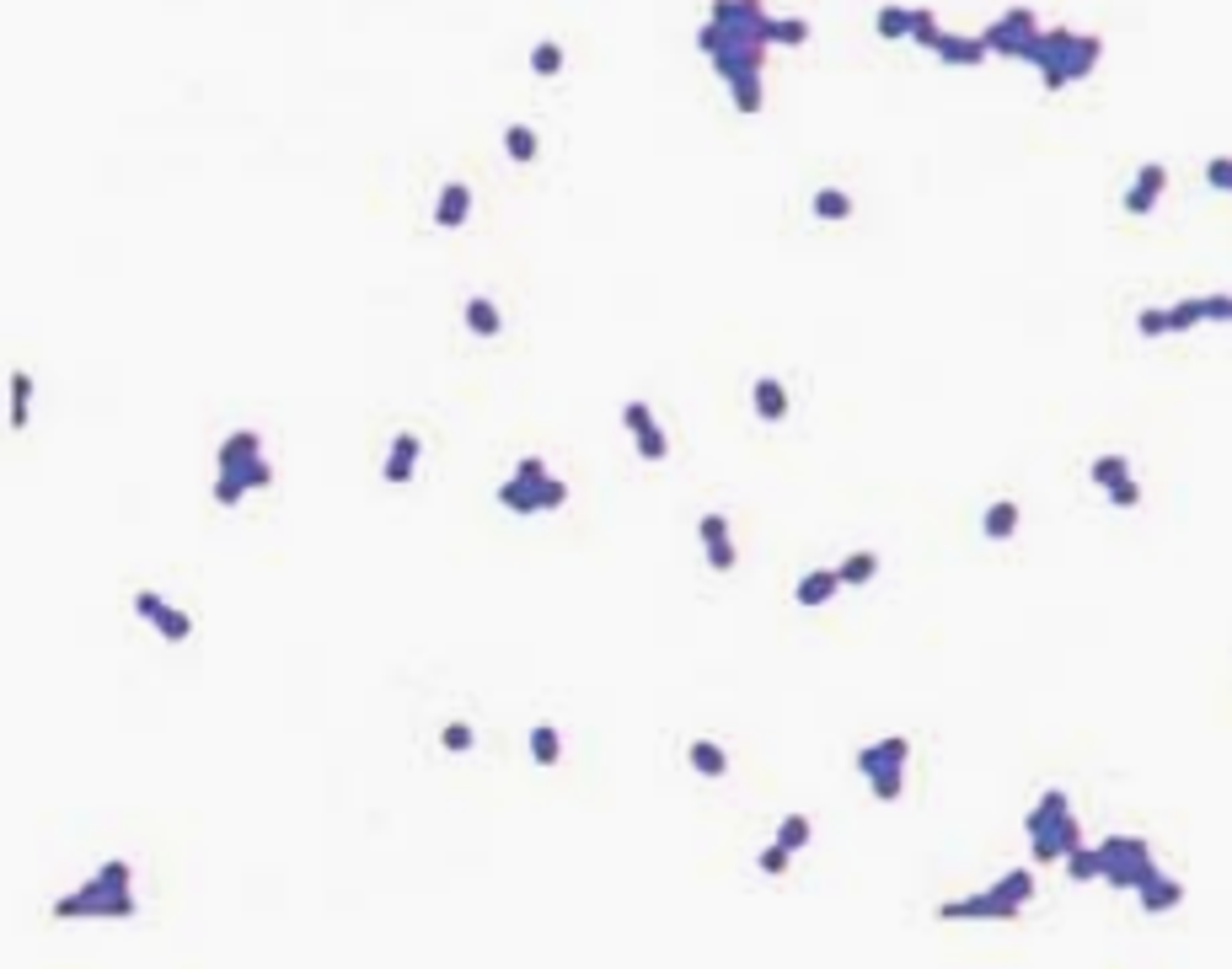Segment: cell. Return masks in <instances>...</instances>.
Masks as SVG:
<instances>
[{
	"label": "cell",
	"mask_w": 1232,
	"mask_h": 969,
	"mask_svg": "<svg viewBox=\"0 0 1232 969\" xmlns=\"http://www.w3.org/2000/svg\"><path fill=\"white\" fill-rule=\"evenodd\" d=\"M810 209H815L820 220H846V215H852V198H846L841 188H820L810 198Z\"/></svg>",
	"instance_id": "obj_25"
},
{
	"label": "cell",
	"mask_w": 1232,
	"mask_h": 969,
	"mask_svg": "<svg viewBox=\"0 0 1232 969\" xmlns=\"http://www.w3.org/2000/svg\"><path fill=\"white\" fill-rule=\"evenodd\" d=\"M868 793H873V804H895L900 793H906V772H879V777H868Z\"/></svg>",
	"instance_id": "obj_30"
},
{
	"label": "cell",
	"mask_w": 1232,
	"mask_h": 969,
	"mask_svg": "<svg viewBox=\"0 0 1232 969\" xmlns=\"http://www.w3.org/2000/svg\"><path fill=\"white\" fill-rule=\"evenodd\" d=\"M873 28H879V38H911V11L906 6H884L879 17H873Z\"/></svg>",
	"instance_id": "obj_29"
},
{
	"label": "cell",
	"mask_w": 1232,
	"mask_h": 969,
	"mask_svg": "<svg viewBox=\"0 0 1232 969\" xmlns=\"http://www.w3.org/2000/svg\"><path fill=\"white\" fill-rule=\"evenodd\" d=\"M756 862H761V873H772V879H783V873H788V862H793V852H788L783 841H772V846H761V857H756Z\"/></svg>",
	"instance_id": "obj_33"
},
{
	"label": "cell",
	"mask_w": 1232,
	"mask_h": 969,
	"mask_svg": "<svg viewBox=\"0 0 1232 969\" xmlns=\"http://www.w3.org/2000/svg\"><path fill=\"white\" fill-rule=\"evenodd\" d=\"M440 745H445V750H472V745H477L472 723H445V728H440Z\"/></svg>",
	"instance_id": "obj_40"
},
{
	"label": "cell",
	"mask_w": 1232,
	"mask_h": 969,
	"mask_svg": "<svg viewBox=\"0 0 1232 969\" xmlns=\"http://www.w3.org/2000/svg\"><path fill=\"white\" fill-rule=\"evenodd\" d=\"M697 536H702V547H713V541L728 536V520H724V514H702V520H697Z\"/></svg>",
	"instance_id": "obj_43"
},
{
	"label": "cell",
	"mask_w": 1232,
	"mask_h": 969,
	"mask_svg": "<svg viewBox=\"0 0 1232 969\" xmlns=\"http://www.w3.org/2000/svg\"><path fill=\"white\" fill-rule=\"evenodd\" d=\"M734 563H739V552H734V541H728V536H724V541H713V547H708V568H719V574H728V568H734Z\"/></svg>",
	"instance_id": "obj_42"
},
{
	"label": "cell",
	"mask_w": 1232,
	"mask_h": 969,
	"mask_svg": "<svg viewBox=\"0 0 1232 969\" xmlns=\"http://www.w3.org/2000/svg\"><path fill=\"white\" fill-rule=\"evenodd\" d=\"M504 151L514 156V162H531V156H536V135L525 124H514V129H504Z\"/></svg>",
	"instance_id": "obj_31"
},
{
	"label": "cell",
	"mask_w": 1232,
	"mask_h": 969,
	"mask_svg": "<svg viewBox=\"0 0 1232 969\" xmlns=\"http://www.w3.org/2000/svg\"><path fill=\"white\" fill-rule=\"evenodd\" d=\"M558 755H563V734L552 723H536L531 728V761L547 772V766H558Z\"/></svg>",
	"instance_id": "obj_17"
},
{
	"label": "cell",
	"mask_w": 1232,
	"mask_h": 969,
	"mask_svg": "<svg viewBox=\"0 0 1232 969\" xmlns=\"http://www.w3.org/2000/svg\"><path fill=\"white\" fill-rule=\"evenodd\" d=\"M392 456H407V461H418V456H423V440H418V434H407V429H402V434H396V440H392Z\"/></svg>",
	"instance_id": "obj_47"
},
{
	"label": "cell",
	"mask_w": 1232,
	"mask_h": 969,
	"mask_svg": "<svg viewBox=\"0 0 1232 969\" xmlns=\"http://www.w3.org/2000/svg\"><path fill=\"white\" fill-rule=\"evenodd\" d=\"M1013 900H1002L997 889H980V895H964V900H944L938 906V921H1018Z\"/></svg>",
	"instance_id": "obj_3"
},
{
	"label": "cell",
	"mask_w": 1232,
	"mask_h": 969,
	"mask_svg": "<svg viewBox=\"0 0 1232 969\" xmlns=\"http://www.w3.org/2000/svg\"><path fill=\"white\" fill-rule=\"evenodd\" d=\"M499 503H504L509 514H541V498H536V487H525L520 477H509V483H499Z\"/></svg>",
	"instance_id": "obj_18"
},
{
	"label": "cell",
	"mask_w": 1232,
	"mask_h": 969,
	"mask_svg": "<svg viewBox=\"0 0 1232 969\" xmlns=\"http://www.w3.org/2000/svg\"><path fill=\"white\" fill-rule=\"evenodd\" d=\"M236 472L247 477V487H269V483H274V467H269L263 456H258V461H247V467H236Z\"/></svg>",
	"instance_id": "obj_44"
},
{
	"label": "cell",
	"mask_w": 1232,
	"mask_h": 969,
	"mask_svg": "<svg viewBox=\"0 0 1232 969\" xmlns=\"http://www.w3.org/2000/svg\"><path fill=\"white\" fill-rule=\"evenodd\" d=\"M686 761H692V772H697V777H724V772H728V755H724L719 739H692Z\"/></svg>",
	"instance_id": "obj_13"
},
{
	"label": "cell",
	"mask_w": 1232,
	"mask_h": 969,
	"mask_svg": "<svg viewBox=\"0 0 1232 969\" xmlns=\"http://www.w3.org/2000/svg\"><path fill=\"white\" fill-rule=\"evenodd\" d=\"M413 472H418V461H407V456H387V467H381V477H387L392 487L413 483Z\"/></svg>",
	"instance_id": "obj_38"
},
{
	"label": "cell",
	"mask_w": 1232,
	"mask_h": 969,
	"mask_svg": "<svg viewBox=\"0 0 1232 969\" xmlns=\"http://www.w3.org/2000/svg\"><path fill=\"white\" fill-rule=\"evenodd\" d=\"M467 327H472L477 338H499V333H504V316H499V305L488 300V295H472L467 300Z\"/></svg>",
	"instance_id": "obj_15"
},
{
	"label": "cell",
	"mask_w": 1232,
	"mask_h": 969,
	"mask_svg": "<svg viewBox=\"0 0 1232 969\" xmlns=\"http://www.w3.org/2000/svg\"><path fill=\"white\" fill-rule=\"evenodd\" d=\"M531 70H536V75H558V70H563V49H558V44H536V49H531Z\"/></svg>",
	"instance_id": "obj_34"
},
{
	"label": "cell",
	"mask_w": 1232,
	"mask_h": 969,
	"mask_svg": "<svg viewBox=\"0 0 1232 969\" xmlns=\"http://www.w3.org/2000/svg\"><path fill=\"white\" fill-rule=\"evenodd\" d=\"M837 574H841L846 590H857V584H868L873 574H879V552H852L846 563H837Z\"/></svg>",
	"instance_id": "obj_22"
},
{
	"label": "cell",
	"mask_w": 1232,
	"mask_h": 969,
	"mask_svg": "<svg viewBox=\"0 0 1232 969\" xmlns=\"http://www.w3.org/2000/svg\"><path fill=\"white\" fill-rule=\"evenodd\" d=\"M258 456H263V440H258V434H253V429H236V434H231V440H225V445H220V456H215V467H220V472H225V467H247V461H258Z\"/></svg>",
	"instance_id": "obj_11"
},
{
	"label": "cell",
	"mask_w": 1232,
	"mask_h": 969,
	"mask_svg": "<svg viewBox=\"0 0 1232 969\" xmlns=\"http://www.w3.org/2000/svg\"><path fill=\"white\" fill-rule=\"evenodd\" d=\"M750 402H756V413L766 418V423H783L788 418V386L777 376H761L756 386H750Z\"/></svg>",
	"instance_id": "obj_8"
},
{
	"label": "cell",
	"mask_w": 1232,
	"mask_h": 969,
	"mask_svg": "<svg viewBox=\"0 0 1232 969\" xmlns=\"http://www.w3.org/2000/svg\"><path fill=\"white\" fill-rule=\"evenodd\" d=\"M75 915H102V921H124L135 915V895L129 884H113L108 873H91L81 889H70L64 900H55V921H75Z\"/></svg>",
	"instance_id": "obj_1"
},
{
	"label": "cell",
	"mask_w": 1232,
	"mask_h": 969,
	"mask_svg": "<svg viewBox=\"0 0 1232 969\" xmlns=\"http://www.w3.org/2000/svg\"><path fill=\"white\" fill-rule=\"evenodd\" d=\"M467 209H472V193H467V182H445V188H440V204H434V225H445V231H456V225L467 220Z\"/></svg>",
	"instance_id": "obj_9"
},
{
	"label": "cell",
	"mask_w": 1232,
	"mask_h": 969,
	"mask_svg": "<svg viewBox=\"0 0 1232 969\" xmlns=\"http://www.w3.org/2000/svg\"><path fill=\"white\" fill-rule=\"evenodd\" d=\"M1062 814H1071L1066 793H1062V788H1045V793H1040V804H1035V808H1029V814H1024V830L1035 835V830H1045V825H1056V819H1062Z\"/></svg>",
	"instance_id": "obj_12"
},
{
	"label": "cell",
	"mask_w": 1232,
	"mask_h": 969,
	"mask_svg": "<svg viewBox=\"0 0 1232 969\" xmlns=\"http://www.w3.org/2000/svg\"><path fill=\"white\" fill-rule=\"evenodd\" d=\"M1200 322H1211V311H1205V295H1195V300H1174V305H1169V333H1189V327H1200Z\"/></svg>",
	"instance_id": "obj_20"
},
{
	"label": "cell",
	"mask_w": 1232,
	"mask_h": 969,
	"mask_svg": "<svg viewBox=\"0 0 1232 969\" xmlns=\"http://www.w3.org/2000/svg\"><path fill=\"white\" fill-rule=\"evenodd\" d=\"M1109 503H1115V509H1136V503H1142V483H1136V477L1115 483V487H1109Z\"/></svg>",
	"instance_id": "obj_41"
},
{
	"label": "cell",
	"mask_w": 1232,
	"mask_h": 969,
	"mask_svg": "<svg viewBox=\"0 0 1232 969\" xmlns=\"http://www.w3.org/2000/svg\"><path fill=\"white\" fill-rule=\"evenodd\" d=\"M563 503H568V483L547 477V483H541V509H563Z\"/></svg>",
	"instance_id": "obj_45"
},
{
	"label": "cell",
	"mask_w": 1232,
	"mask_h": 969,
	"mask_svg": "<svg viewBox=\"0 0 1232 969\" xmlns=\"http://www.w3.org/2000/svg\"><path fill=\"white\" fill-rule=\"evenodd\" d=\"M933 54L944 59V64H980V59L991 54V49L980 44V38H959V33H944V38H938V49H933Z\"/></svg>",
	"instance_id": "obj_10"
},
{
	"label": "cell",
	"mask_w": 1232,
	"mask_h": 969,
	"mask_svg": "<svg viewBox=\"0 0 1232 969\" xmlns=\"http://www.w3.org/2000/svg\"><path fill=\"white\" fill-rule=\"evenodd\" d=\"M810 835H815V825L804 814H783V819H777V841H783L788 852H804V846H810Z\"/></svg>",
	"instance_id": "obj_24"
},
{
	"label": "cell",
	"mask_w": 1232,
	"mask_h": 969,
	"mask_svg": "<svg viewBox=\"0 0 1232 969\" xmlns=\"http://www.w3.org/2000/svg\"><path fill=\"white\" fill-rule=\"evenodd\" d=\"M621 423H627L632 440H638V434H648V429H659V423H654V407H648V402H627V407H621Z\"/></svg>",
	"instance_id": "obj_32"
},
{
	"label": "cell",
	"mask_w": 1232,
	"mask_h": 969,
	"mask_svg": "<svg viewBox=\"0 0 1232 969\" xmlns=\"http://www.w3.org/2000/svg\"><path fill=\"white\" fill-rule=\"evenodd\" d=\"M1205 182H1211L1216 193H1232V156H1211V162H1205Z\"/></svg>",
	"instance_id": "obj_36"
},
{
	"label": "cell",
	"mask_w": 1232,
	"mask_h": 969,
	"mask_svg": "<svg viewBox=\"0 0 1232 969\" xmlns=\"http://www.w3.org/2000/svg\"><path fill=\"white\" fill-rule=\"evenodd\" d=\"M938 38H944V28H938L933 11H927V6L911 11V44H917V49H938Z\"/></svg>",
	"instance_id": "obj_28"
},
{
	"label": "cell",
	"mask_w": 1232,
	"mask_h": 969,
	"mask_svg": "<svg viewBox=\"0 0 1232 969\" xmlns=\"http://www.w3.org/2000/svg\"><path fill=\"white\" fill-rule=\"evenodd\" d=\"M242 498H247V477L236 472V467H225V472L215 477V503H220V509H236Z\"/></svg>",
	"instance_id": "obj_26"
},
{
	"label": "cell",
	"mask_w": 1232,
	"mask_h": 969,
	"mask_svg": "<svg viewBox=\"0 0 1232 969\" xmlns=\"http://www.w3.org/2000/svg\"><path fill=\"white\" fill-rule=\"evenodd\" d=\"M980 530H986V541H1013L1018 536V503L1013 498H997L986 509V520H980Z\"/></svg>",
	"instance_id": "obj_14"
},
{
	"label": "cell",
	"mask_w": 1232,
	"mask_h": 969,
	"mask_svg": "<svg viewBox=\"0 0 1232 969\" xmlns=\"http://www.w3.org/2000/svg\"><path fill=\"white\" fill-rule=\"evenodd\" d=\"M1136 333H1142V338H1169V311H1158V305H1147V311L1136 316Z\"/></svg>",
	"instance_id": "obj_37"
},
{
	"label": "cell",
	"mask_w": 1232,
	"mask_h": 969,
	"mask_svg": "<svg viewBox=\"0 0 1232 969\" xmlns=\"http://www.w3.org/2000/svg\"><path fill=\"white\" fill-rule=\"evenodd\" d=\"M514 477H520L525 487H536V498H541V483H547V461H541V456H525L520 467H514Z\"/></svg>",
	"instance_id": "obj_39"
},
{
	"label": "cell",
	"mask_w": 1232,
	"mask_h": 969,
	"mask_svg": "<svg viewBox=\"0 0 1232 969\" xmlns=\"http://www.w3.org/2000/svg\"><path fill=\"white\" fill-rule=\"evenodd\" d=\"M991 889H997L1002 900H1013V906H1029V900H1035V868H1013V873H1002V879L991 884Z\"/></svg>",
	"instance_id": "obj_19"
},
{
	"label": "cell",
	"mask_w": 1232,
	"mask_h": 969,
	"mask_svg": "<svg viewBox=\"0 0 1232 969\" xmlns=\"http://www.w3.org/2000/svg\"><path fill=\"white\" fill-rule=\"evenodd\" d=\"M1125 477H1131V461H1125V456H1098L1093 467H1088V483L1104 487V493H1109L1115 483H1125Z\"/></svg>",
	"instance_id": "obj_23"
},
{
	"label": "cell",
	"mask_w": 1232,
	"mask_h": 969,
	"mask_svg": "<svg viewBox=\"0 0 1232 969\" xmlns=\"http://www.w3.org/2000/svg\"><path fill=\"white\" fill-rule=\"evenodd\" d=\"M151 627L162 632V643H188V637H193V616H188V610H177V605H167Z\"/></svg>",
	"instance_id": "obj_21"
},
{
	"label": "cell",
	"mask_w": 1232,
	"mask_h": 969,
	"mask_svg": "<svg viewBox=\"0 0 1232 969\" xmlns=\"http://www.w3.org/2000/svg\"><path fill=\"white\" fill-rule=\"evenodd\" d=\"M638 456H643V461H665V456H670V434H665V429L638 434Z\"/></svg>",
	"instance_id": "obj_35"
},
{
	"label": "cell",
	"mask_w": 1232,
	"mask_h": 969,
	"mask_svg": "<svg viewBox=\"0 0 1232 969\" xmlns=\"http://www.w3.org/2000/svg\"><path fill=\"white\" fill-rule=\"evenodd\" d=\"M837 590H841V574H837V568H810V574L799 579V590H793V600L815 610V605H831V600H837Z\"/></svg>",
	"instance_id": "obj_7"
},
{
	"label": "cell",
	"mask_w": 1232,
	"mask_h": 969,
	"mask_svg": "<svg viewBox=\"0 0 1232 969\" xmlns=\"http://www.w3.org/2000/svg\"><path fill=\"white\" fill-rule=\"evenodd\" d=\"M1098 857H1104V873H1098V879H1104L1109 889H1131V895L1158 873L1147 835H1104V841H1098Z\"/></svg>",
	"instance_id": "obj_2"
},
{
	"label": "cell",
	"mask_w": 1232,
	"mask_h": 969,
	"mask_svg": "<svg viewBox=\"0 0 1232 969\" xmlns=\"http://www.w3.org/2000/svg\"><path fill=\"white\" fill-rule=\"evenodd\" d=\"M1178 900H1184V884H1178V879H1169V873H1163V868L1152 873V879H1147L1142 889H1136V906H1142L1147 915H1169V911L1178 906Z\"/></svg>",
	"instance_id": "obj_6"
},
{
	"label": "cell",
	"mask_w": 1232,
	"mask_h": 969,
	"mask_svg": "<svg viewBox=\"0 0 1232 969\" xmlns=\"http://www.w3.org/2000/svg\"><path fill=\"white\" fill-rule=\"evenodd\" d=\"M1062 868H1066L1077 884H1093L1098 873H1104V857H1098V846H1071V852L1062 857Z\"/></svg>",
	"instance_id": "obj_16"
},
{
	"label": "cell",
	"mask_w": 1232,
	"mask_h": 969,
	"mask_svg": "<svg viewBox=\"0 0 1232 969\" xmlns=\"http://www.w3.org/2000/svg\"><path fill=\"white\" fill-rule=\"evenodd\" d=\"M906 761H911V739L906 734H884V739H873V745L857 750L852 766L863 777H879V772H906Z\"/></svg>",
	"instance_id": "obj_4"
},
{
	"label": "cell",
	"mask_w": 1232,
	"mask_h": 969,
	"mask_svg": "<svg viewBox=\"0 0 1232 969\" xmlns=\"http://www.w3.org/2000/svg\"><path fill=\"white\" fill-rule=\"evenodd\" d=\"M135 610H140L145 621H156V616H162V610H167V600H162V594H156V590H140V594H135Z\"/></svg>",
	"instance_id": "obj_46"
},
{
	"label": "cell",
	"mask_w": 1232,
	"mask_h": 969,
	"mask_svg": "<svg viewBox=\"0 0 1232 969\" xmlns=\"http://www.w3.org/2000/svg\"><path fill=\"white\" fill-rule=\"evenodd\" d=\"M1163 188H1169V166L1147 162L1142 171H1136V182L1125 188V215H1152V209H1158V198H1163Z\"/></svg>",
	"instance_id": "obj_5"
},
{
	"label": "cell",
	"mask_w": 1232,
	"mask_h": 969,
	"mask_svg": "<svg viewBox=\"0 0 1232 969\" xmlns=\"http://www.w3.org/2000/svg\"><path fill=\"white\" fill-rule=\"evenodd\" d=\"M766 38H772V44H788V49H799V44H810V22H804V17H783V22H777V17H772V28H766Z\"/></svg>",
	"instance_id": "obj_27"
},
{
	"label": "cell",
	"mask_w": 1232,
	"mask_h": 969,
	"mask_svg": "<svg viewBox=\"0 0 1232 969\" xmlns=\"http://www.w3.org/2000/svg\"><path fill=\"white\" fill-rule=\"evenodd\" d=\"M28 396H33V376H11V407H28Z\"/></svg>",
	"instance_id": "obj_48"
}]
</instances>
